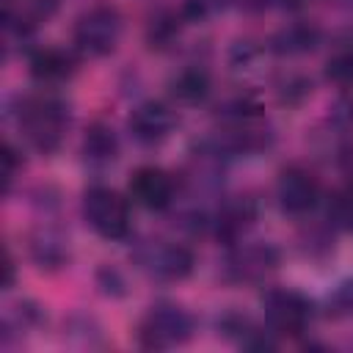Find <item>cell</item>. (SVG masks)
<instances>
[{"label": "cell", "instance_id": "d6986e66", "mask_svg": "<svg viewBox=\"0 0 353 353\" xmlns=\"http://www.w3.org/2000/svg\"><path fill=\"white\" fill-rule=\"evenodd\" d=\"M325 80L334 83V85H339V88L353 85V47L339 50L336 55L328 58V63H325Z\"/></svg>", "mask_w": 353, "mask_h": 353}, {"label": "cell", "instance_id": "4fadbf2b", "mask_svg": "<svg viewBox=\"0 0 353 353\" xmlns=\"http://www.w3.org/2000/svg\"><path fill=\"white\" fill-rule=\"evenodd\" d=\"M74 72V58L61 47H41L30 55V74L39 83H63Z\"/></svg>", "mask_w": 353, "mask_h": 353}, {"label": "cell", "instance_id": "6da1fadb", "mask_svg": "<svg viewBox=\"0 0 353 353\" xmlns=\"http://www.w3.org/2000/svg\"><path fill=\"white\" fill-rule=\"evenodd\" d=\"M19 130L25 135V141L41 152V154H52L66 135V124H69V110L63 105V99L52 97V94H33L25 97L19 102V113H17Z\"/></svg>", "mask_w": 353, "mask_h": 353}, {"label": "cell", "instance_id": "5bb4252c", "mask_svg": "<svg viewBox=\"0 0 353 353\" xmlns=\"http://www.w3.org/2000/svg\"><path fill=\"white\" fill-rule=\"evenodd\" d=\"M256 218V207L251 199L245 196H234L229 199L226 204H221L218 210V218H215V229H218V237L223 240H237Z\"/></svg>", "mask_w": 353, "mask_h": 353}, {"label": "cell", "instance_id": "44dd1931", "mask_svg": "<svg viewBox=\"0 0 353 353\" xmlns=\"http://www.w3.org/2000/svg\"><path fill=\"white\" fill-rule=\"evenodd\" d=\"M328 312L336 314V317L353 314V279L342 281V284L334 290V295L328 298Z\"/></svg>", "mask_w": 353, "mask_h": 353}, {"label": "cell", "instance_id": "9c48e42d", "mask_svg": "<svg viewBox=\"0 0 353 353\" xmlns=\"http://www.w3.org/2000/svg\"><path fill=\"white\" fill-rule=\"evenodd\" d=\"M127 127L132 132V138L143 146H154L160 141H165L174 127H176V113L165 105V102H157V99H146L141 102L138 108H132L130 119H127Z\"/></svg>", "mask_w": 353, "mask_h": 353}, {"label": "cell", "instance_id": "e0dca14e", "mask_svg": "<svg viewBox=\"0 0 353 353\" xmlns=\"http://www.w3.org/2000/svg\"><path fill=\"white\" fill-rule=\"evenodd\" d=\"M171 94L185 105L204 102L210 94V74L201 66H188L171 80Z\"/></svg>", "mask_w": 353, "mask_h": 353}, {"label": "cell", "instance_id": "8fae6325", "mask_svg": "<svg viewBox=\"0 0 353 353\" xmlns=\"http://www.w3.org/2000/svg\"><path fill=\"white\" fill-rule=\"evenodd\" d=\"M58 11V0H6V28L28 36Z\"/></svg>", "mask_w": 353, "mask_h": 353}, {"label": "cell", "instance_id": "ac0fdd59", "mask_svg": "<svg viewBox=\"0 0 353 353\" xmlns=\"http://www.w3.org/2000/svg\"><path fill=\"white\" fill-rule=\"evenodd\" d=\"M325 221L339 232H353V188H339L325 201Z\"/></svg>", "mask_w": 353, "mask_h": 353}, {"label": "cell", "instance_id": "ffe728a7", "mask_svg": "<svg viewBox=\"0 0 353 353\" xmlns=\"http://www.w3.org/2000/svg\"><path fill=\"white\" fill-rule=\"evenodd\" d=\"M176 33H179L176 14H163V17L152 19V25H149V41H152V47H165Z\"/></svg>", "mask_w": 353, "mask_h": 353}, {"label": "cell", "instance_id": "30bf717a", "mask_svg": "<svg viewBox=\"0 0 353 353\" xmlns=\"http://www.w3.org/2000/svg\"><path fill=\"white\" fill-rule=\"evenodd\" d=\"M174 190H176L174 176H171L168 171L157 168V165H141V168H135L132 176H130V196H132L141 207L154 210V212L171 207Z\"/></svg>", "mask_w": 353, "mask_h": 353}, {"label": "cell", "instance_id": "d4e9b609", "mask_svg": "<svg viewBox=\"0 0 353 353\" xmlns=\"http://www.w3.org/2000/svg\"><path fill=\"white\" fill-rule=\"evenodd\" d=\"M3 268H6V281H3V287L8 290V287L14 284V259H11L8 248H6V259H3Z\"/></svg>", "mask_w": 353, "mask_h": 353}, {"label": "cell", "instance_id": "3957f363", "mask_svg": "<svg viewBox=\"0 0 353 353\" xmlns=\"http://www.w3.org/2000/svg\"><path fill=\"white\" fill-rule=\"evenodd\" d=\"M121 30H124V22H121L119 8L91 6L88 11H83L77 17V22L72 28V41L88 58H105L116 50Z\"/></svg>", "mask_w": 353, "mask_h": 353}, {"label": "cell", "instance_id": "7c38bea8", "mask_svg": "<svg viewBox=\"0 0 353 353\" xmlns=\"http://www.w3.org/2000/svg\"><path fill=\"white\" fill-rule=\"evenodd\" d=\"M119 157V138L116 132L102 124V121H94L85 135H83V160L94 168H105L110 163H116Z\"/></svg>", "mask_w": 353, "mask_h": 353}, {"label": "cell", "instance_id": "603a6c76", "mask_svg": "<svg viewBox=\"0 0 353 353\" xmlns=\"http://www.w3.org/2000/svg\"><path fill=\"white\" fill-rule=\"evenodd\" d=\"M19 168H22V163H19V157H17V149L6 141V143H3V176H6V190L11 188V182H14V176H17Z\"/></svg>", "mask_w": 353, "mask_h": 353}, {"label": "cell", "instance_id": "277c9868", "mask_svg": "<svg viewBox=\"0 0 353 353\" xmlns=\"http://www.w3.org/2000/svg\"><path fill=\"white\" fill-rule=\"evenodd\" d=\"M193 336V317L176 303H154L141 325H138V342L146 350H165L185 345Z\"/></svg>", "mask_w": 353, "mask_h": 353}, {"label": "cell", "instance_id": "ba28073f", "mask_svg": "<svg viewBox=\"0 0 353 353\" xmlns=\"http://www.w3.org/2000/svg\"><path fill=\"white\" fill-rule=\"evenodd\" d=\"M276 199L281 212L306 215L320 201V182L303 165H287L276 179Z\"/></svg>", "mask_w": 353, "mask_h": 353}, {"label": "cell", "instance_id": "52a82bcc", "mask_svg": "<svg viewBox=\"0 0 353 353\" xmlns=\"http://www.w3.org/2000/svg\"><path fill=\"white\" fill-rule=\"evenodd\" d=\"M279 265V251L270 243H240L229 251L223 276L232 284H256Z\"/></svg>", "mask_w": 353, "mask_h": 353}, {"label": "cell", "instance_id": "cb8c5ba5", "mask_svg": "<svg viewBox=\"0 0 353 353\" xmlns=\"http://www.w3.org/2000/svg\"><path fill=\"white\" fill-rule=\"evenodd\" d=\"M339 165H342V174L347 176V185L353 188V146L342 152V157H339Z\"/></svg>", "mask_w": 353, "mask_h": 353}, {"label": "cell", "instance_id": "484cf974", "mask_svg": "<svg viewBox=\"0 0 353 353\" xmlns=\"http://www.w3.org/2000/svg\"><path fill=\"white\" fill-rule=\"evenodd\" d=\"M276 8H284V11H295V8H301L306 0H270Z\"/></svg>", "mask_w": 353, "mask_h": 353}, {"label": "cell", "instance_id": "2e32d148", "mask_svg": "<svg viewBox=\"0 0 353 353\" xmlns=\"http://www.w3.org/2000/svg\"><path fill=\"white\" fill-rule=\"evenodd\" d=\"M30 256L39 268H61L69 256L63 234H58L55 229H39L30 237Z\"/></svg>", "mask_w": 353, "mask_h": 353}, {"label": "cell", "instance_id": "9a60e30c", "mask_svg": "<svg viewBox=\"0 0 353 353\" xmlns=\"http://www.w3.org/2000/svg\"><path fill=\"white\" fill-rule=\"evenodd\" d=\"M317 41H320V30L314 25L292 22L270 39V50L276 55H303V52H312L317 47Z\"/></svg>", "mask_w": 353, "mask_h": 353}, {"label": "cell", "instance_id": "8992f818", "mask_svg": "<svg viewBox=\"0 0 353 353\" xmlns=\"http://www.w3.org/2000/svg\"><path fill=\"white\" fill-rule=\"evenodd\" d=\"M262 314H265V325L270 334L301 336L312 320V303L298 290L273 287L262 298Z\"/></svg>", "mask_w": 353, "mask_h": 353}, {"label": "cell", "instance_id": "5b68a950", "mask_svg": "<svg viewBox=\"0 0 353 353\" xmlns=\"http://www.w3.org/2000/svg\"><path fill=\"white\" fill-rule=\"evenodd\" d=\"M135 265L154 281H182L193 273L196 256L182 243L146 240L135 248Z\"/></svg>", "mask_w": 353, "mask_h": 353}, {"label": "cell", "instance_id": "7402d4cb", "mask_svg": "<svg viewBox=\"0 0 353 353\" xmlns=\"http://www.w3.org/2000/svg\"><path fill=\"white\" fill-rule=\"evenodd\" d=\"M232 0H185V17L188 19H207L218 11H223Z\"/></svg>", "mask_w": 353, "mask_h": 353}, {"label": "cell", "instance_id": "7a4b0ae2", "mask_svg": "<svg viewBox=\"0 0 353 353\" xmlns=\"http://www.w3.org/2000/svg\"><path fill=\"white\" fill-rule=\"evenodd\" d=\"M83 221L105 240H124L130 234V204L119 190L94 185L83 193Z\"/></svg>", "mask_w": 353, "mask_h": 353}]
</instances>
